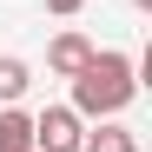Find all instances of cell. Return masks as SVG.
<instances>
[{
    "label": "cell",
    "mask_w": 152,
    "mask_h": 152,
    "mask_svg": "<svg viewBox=\"0 0 152 152\" xmlns=\"http://www.w3.org/2000/svg\"><path fill=\"white\" fill-rule=\"evenodd\" d=\"M132 93H139L132 53H119V46H93V60L73 73V99H66V106L80 113V119H119L126 106H132Z\"/></svg>",
    "instance_id": "cell-1"
},
{
    "label": "cell",
    "mask_w": 152,
    "mask_h": 152,
    "mask_svg": "<svg viewBox=\"0 0 152 152\" xmlns=\"http://www.w3.org/2000/svg\"><path fill=\"white\" fill-rule=\"evenodd\" d=\"M80 139H86V119L73 113V106L33 113V152H80Z\"/></svg>",
    "instance_id": "cell-2"
},
{
    "label": "cell",
    "mask_w": 152,
    "mask_h": 152,
    "mask_svg": "<svg viewBox=\"0 0 152 152\" xmlns=\"http://www.w3.org/2000/svg\"><path fill=\"white\" fill-rule=\"evenodd\" d=\"M86 60H93V40H86V33H73V27H66V33H53V40H46V66H53L60 80H73Z\"/></svg>",
    "instance_id": "cell-3"
},
{
    "label": "cell",
    "mask_w": 152,
    "mask_h": 152,
    "mask_svg": "<svg viewBox=\"0 0 152 152\" xmlns=\"http://www.w3.org/2000/svg\"><path fill=\"white\" fill-rule=\"evenodd\" d=\"M80 152H139V132L119 126V119H99V132H86Z\"/></svg>",
    "instance_id": "cell-4"
},
{
    "label": "cell",
    "mask_w": 152,
    "mask_h": 152,
    "mask_svg": "<svg viewBox=\"0 0 152 152\" xmlns=\"http://www.w3.org/2000/svg\"><path fill=\"white\" fill-rule=\"evenodd\" d=\"M0 152H33V113L0 106Z\"/></svg>",
    "instance_id": "cell-5"
},
{
    "label": "cell",
    "mask_w": 152,
    "mask_h": 152,
    "mask_svg": "<svg viewBox=\"0 0 152 152\" xmlns=\"http://www.w3.org/2000/svg\"><path fill=\"white\" fill-rule=\"evenodd\" d=\"M33 86V66L27 60H13V53H0V106H20V93Z\"/></svg>",
    "instance_id": "cell-6"
},
{
    "label": "cell",
    "mask_w": 152,
    "mask_h": 152,
    "mask_svg": "<svg viewBox=\"0 0 152 152\" xmlns=\"http://www.w3.org/2000/svg\"><path fill=\"white\" fill-rule=\"evenodd\" d=\"M80 7H86V0H46V13H60V20H73Z\"/></svg>",
    "instance_id": "cell-7"
},
{
    "label": "cell",
    "mask_w": 152,
    "mask_h": 152,
    "mask_svg": "<svg viewBox=\"0 0 152 152\" xmlns=\"http://www.w3.org/2000/svg\"><path fill=\"white\" fill-rule=\"evenodd\" d=\"M132 7H139V13H152V0H132Z\"/></svg>",
    "instance_id": "cell-8"
}]
</instances>
